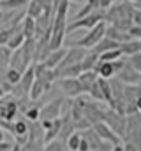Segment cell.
<instances>
[{
	"instance_id": "19",
	"label": "cell",
	"mask_w": 141,
	"mask_h": 151,
	"mask_svg": "<svg viewBox=\"0 0 141 151\" xmlns=\"http://www.w3.org/2000/svg\"><path fill=\"white\" fill-rule=\"evenodd\" d=\"M94 70H95V74L99 76V77H104V79H111V77H115V70H113V63L111 62H97V65L94 67Z\"/></svg>"
},
{
	"instance_id": "28",
	"label": "cell",
	"mask_w": 141,
	"mask_h": 151,
	"mask_svg": "<svg viewBox=\"0 0 141 151\" xmlns=\"http://www.w3.org/2000/svg\"><path fill=\"white\" fill-rule=\"evenodd\" d=\"M20 79H21V72H20V70L7 67V70H5V81H7V84L14 86V84L20 83Z\"/></svg>"
},
{
	"instance_id": "23",
	"label": "cell",
	"mask_w": 141,
	"mask_h": 151,
	"mask_svg": "<svg viewBox=\"0 0 141 151\" xmlns=\"http://www.w3.org/2000/svg\"><path fill=\"white\" fill-rule=\"evenodd\" d=\"M23 114H25V119H27V121H39V114H41V106H39V102H37V100H32L30 106L23 111Z\"/></svg>"
},
{
	"instance_id": "38",
	"label": "cell",
	"mask_w": 141,
	"mask_h": 151,
	"mask_svg": "<svg viewBox=\"0 0 141 151\" xmlns=\"http://www.w3.org/2000/svg\"><path fill=\"white\" fill-rule=\"evenodd\" d=\"M132 5H134V9H141V0H129Z\"/></svg>"
},
{
	"instance_id": "18",
	"label": "cell",
	"mask_w": 141,
	"mask_h": 151,
	"mask_svg": "<svg viewBox=\"0 0 141 151\" xmlns=\"http://www.w3.org/2000/svg\"><path fill=\"white\" fill-rule=\"evenodd\" d=\"M20 30H21V34H23L25 39H34L35 37V19L25 14V18L20 23Z\"/></svg>"
},
{
	"instance_id": "31",
	"label": "cell",
	"mask_w": 141,
	"mask_h": 151,
	"mask_svg": "<svg viewBox=\"0 0 141 151\" xmlns=\"http://www.w3.org/2000/svg\"><path fill=\"white\" fill-rule=\"evenodd\" d=\"M42 151H64V142L58 141V139H55V141H51V142H46L44 148H42Z\"/></svg>"
},
{
	"instance_id": "29",
	"label": "cell",
	"mask_w": 141,
	"mask_h": 151,
	"mask_svg": "<svg viewBox=\"0 0 141 151\" xmlns=\"http://www.w3.org/2000/svg\"><path fill=\"white\" fill-rule=\"evenodd\" d=\"M11 55H12V51L7 46H0V67H9Z\"/></svg>"
},
{
	"instance_id": "20",
	"label": "cell",
	"mask_w": 141,
	"mask_h": 151,
	"mask_svg": "<svg viewBox=\"0 0 141 151\" xmlns=\"http://www.w3.org/2000/svg\"><path fill=\"white\" fill-rule=\"evenodd\" d=\"M118 46H120L118 42H115V40H111V39H108L104 35V37L101 39L94 47H92V51H94V53H97V55H102V53L109 51V49H115V47H118Z\"/></svg>"
},
{
	"instance_id": "6",
	"label": "cell",
	"mask_w": 141,
	"mask_h": 151,
	"mask_svg": "<svg viewBox=\"0 0 141 151\" xmlns=\"http://www.w3.org/2000/svg\"><path fill=\"white\" fill-rule=\"evenodd\" d=\"M53 86H58L62 95L67 97V99H74V97H79L83 95V90L79 86V81L78 77H57Z\"/></svg>"
},
{
	"instance_id": "22",
	"label": "cell",
	"mask_w": 141,
	"mask_h": 151,
	"mask_svg": "<svg viewBox=\"0 0 141 151\" xmlns=\"http://www.w3.org/2000/svg\"><path fill=\"white\" fill-rule=\"evenodd\" d=\"M23 42H25V37H23V34H21V30H20V25H18V28L11 34V37L7 40V47H9L11 51H14V49L21 47Z\"/></svg>"
},
{
	"instance_id": "33",
	"label": "cell",
	"mask_w": 141,
	"mask_h": 151,
	"mask_svg": "<svg viewBox=\"0 0 141 151\" xmlns=\"http://www.w3.org/2000/svg\"><path fill=\"white\" fill-rule=\"evenodd\" d=\"M132 25L141 27V9H134V12H132Z\"/></svg>"
},
{
	"instance_id": "25",
	"label": "cell",
	"mask_w": 141,
	"mask_h": 151,
	"mask_svg": "<svg viewBox=\"0 0 141 151\" xmlns=\"http://www.w3.org/2000/svg\"><path fill=\"white\" fill-rule=\"evenodd\" d=\"M120 58H124V53H122L120 46L115 47V49L106 51L102 55H99V60H101V62H116V60H120Z\"/></svg>"
},
{
	"instance_id": "13",
	"label": "cell",
	"mask_w": 141,
	"mask_h": 151,
	"mask_svg": "<svg viewBox=\"0 0 141 151\" xmlns=\"http://www.w3.org/2000/svg\"><path fill=\"white\" fill-rule=\"evenodd\" d=\"M97 79H99V76L95 74V70H85V72H81V74L78 76V81H79V86H81L83 93L88 95V91L97 83Z\"/></svg>"
},
{
	"instance_id": "34",
	"label": "cell",
	"mask_w": 141,
	"mask_h": 151,
	"mask_svg": "<svg viewBox=\"0 0 141 151\" xmlns=\"http://www.w3.org/2000/svg\"><path fill=\"white\" fill-rule=\"evenodd\" d=\"M99 4H101V9H108V7H111L113 4H115V0H99Z\"/></svg>"
},
{
	"instance_id": "14",
	"label": "cell",
	"mask_w": 141,
	"mask_h": 151,
	"mask_svg": "<svg viewBox=\"0 0 141 151\" xmlns=\"http://www.w3.org/2000/svg\"><path fill=\"white\" fill-rule=\"evenodd\" d=\"M9 67L11 69H16V70H20L21 74L30 67V63L25 60V56H23V53H21V49L18 47V49H14L12 51V55H11V60H9Z\"/></svg>"
},
{
	"instance_id": "40",
	"label": "cell",
	"mask_w": 141,
	"mask_h": 151,
	"mask_svg": "<svg viewBox=\"0 0 141 151\" xmlns=\"http://www.w3.org/2000/svg\"><path fill=\"white\" fill-rule=\"evenodd\" d=\"M5 95H7V93H5V90H4V88H0V99H2V97H5Z\"/></svg>"
},
{
	"instance_id": "21",
	"label": "cell",
	"mask_w": 141,
	"mask_h": 151,
	"mask_svg": "<svg viewBox=\"0 0 141 151\" xmlns=\"http://www.w3.org/2000/svg\"><path fill=\"white\" fill-rule=\"evenodd\" d=\"M28 0H0V11H23Z\"/></svg>"
},
{
	"instance_id": "36",
	"label": "cell",
	"mask_w": 141,
	"mask_h": 151,
	"mask_svg": "<svg viewBox=\"0 0 141 151\" xmlns=\"http://www.w3.org/2000/svg\"><path fill=\"white\" fill-rule=\"evenodd\" d=\"M111 151H124V144H122V142H118V144L111 146Z\"/></svg>"
},
{
	"instance_id": "44",
	"label": "cell",
	"mask_w": 141,
	"mask_h": 151,
	"mask_svg": "<svg viewBox=\"0 0 141 151\" xmlns=\"http://www.w3.org/2000/svg\"><path fill=\"white\" fill-rule=\"evenodd\" d=\"M97 151H101V150H97Z\"/></svg>"
},
{
	"instance_id": "39",
	"label": "cell",
	"mask_w": 141,
	"mask_h": 151,
	"mask_svg": "<svg viewBox=\"0 0 141 151\" xmlns=\"http://www.w3.org/2000/svg\"><path fill=\"white\" fill-rule=\"evenodd\" d=\"M2 141H5V130L0 127V142H2Z\"/></svg>"
},
{
	"instance_id": "32",
	"label": "cell",
	"mask_w": 141,
	"mask_h": 151,
	"mask_svg": "<svg viewBox=\"0 0 141 151\" xmlns=\"http://www.w3.org/2000/svg\"><path fill=\"white\" fill-rule=\"evenodd\" d=\"M127 34H129V37H131V39L141 40V27H136V25H132V27L127 30Z\"/></svg>"
},
{
	"instance_id": "30",
	"label": "cell",
	"mask_w": 141,
	"mask_h": 151,
	"mask_svg": "<svg viewBox=\"0 0 141 151\" xmlns=\"http://www.w3.org/2000/svg\"><path fill=\"white\" fill-rule=\"evenodd\" d=\"M125 58H127V63H129L132 69H136V70L141 74V51L140 53L131 55V56H125Z\"/></svg>"
},
{
	"instance_id": "17",
	"label": "cell",
	"mask_w": 141,
	"mask_h": 151,
	"mask_svg": "<svg viewBox=\"0 0 141 151\" xmlns=\"http://www.w3.org/2000/svg\"><path fill=\"white\" fill-rule=\"evenodd\" d=\"M106 37L111 39V40H115V42H118V44L131 40V37H129V34H127V32L118 30V28H116V27H113V25H106Z\"/></svg>"
},
{
	"instance_id": "24",
	"label": "cell",
	"mask_w": 141,
	"mask_h": 151,
	"mask_svg": "<svg viewBox=\"0 0 141 151\" xmlns=\"http://www.w3.org/2000/svg\"><path fill=\"white\" fill-rule=\"evenodd\" d=\"M120 49H122L124 56H131V55H134V53H140V40L131 39V40H127V42H122V44H120Z\"/></svg>"
},
{
	"instance_id": "35",
	"label": "cell",
	"mask_w": 141,
	"mask_h": 151,
	"mask_svg": "<svg viewBox=\"0 0 141 151\" xmlns=\"http://www.w3.org/2000/svg\"><path fill=\"white\" fill-rule=\"evenodd\" d=\"M12 150V144L11 142H7V141H2L0 142V151H11Z\"/></svg>"
},
{
	"instance_id": "8",
	"label": "cell",
	"mask_w": 141,
	"mask_h": 151,
	"mask_svg": "<svg viewBox=\"0 0 141 151\" xmlns=\"http://www.w3.org/2000/svg\"><path fill=\"white\" fill-rule=\"evenodd\" d=\"M104 113H106V107L101 106V102H95V100H88L86 106H85V111H83V116L85 119L90 123V125H95L99 121H104Z\"/></svg>"
},
{
	"instance_id": "43",
	"label": "cell",
	"mask_w": 141,
	"mask_h": 151,
	"mask_svg": "<svg viewBox=\"0 0 141 151\" xmlns=\"http://www.w3.org/2000/svg\"><path fill=\"white\" fill-rule=\"evenodd\" d=\"M140 51H141V40H140Z\"/></svg>"
},
{
	"instance_id": "2",
	"label": "cell",
	"mask_w": 141,
	"mask_h": 151,
	"mask_svg": "<svg viewBox=\"0 0 141 151\" xmlns=\"http://www.w3.org/2000/svg\"><path fill=\"white\" fill-rule=\"evenodd\" d=\"M104 35H106V21H101L94 28H90L86 32V35L81 37L79 40H67L65 42V47H85V49H92Z\"/></svg>"
},
{
	"instance_id": "3",
	"label": "cell",
	"mask_w": 141,
	"mask_h": 151,
	"mask_svg": "<svg viewBox=\"0 0 141 151\" xmlns=\"http://www.w3.org/2000/svg\"><path fill=\"white\" fill-rule=\"evenodd\" d=\"M104 16H106L104 9H95L94 12L86 14V16H85V18H81V19H72L70 23H67L65 35H67V34H72V32H74V30H78V28H85V30L94 28L97 23L104 21Z\"/></svg>"
},
{
	"instance_id": "16",
	"label": "cell",
	"mask_w": 141,
	"mask_h": 151,
	"mask_svg": "<svg viewBox=\"0 0 141 151\" xmlns=\"http://www.w3.org/2000/svg\"><path fill=\"white\" fill-rule=\"evenodd\" d=\"M60 130H62V118L53 119L51 125L44 130V144H46V142H51V141H55V139H58Z\"/></svg>"
},
{
	"instance_id": "26",
	"label": "cell",
	"mask_w": 141,
	"mask_h": 151,
	"mask_svg": "<svg viewBox=\"0 0 141 151\" xmlns=\"http://www.w3.org/2000/svg\"><path fill=\"white\" fill-rule=\"evenodd\" d=\"M79 142H81V132H78V130H74L65 139V146L69 151H79Z\"/></svg>"
},
{
	"instance_id": "4",
	"label": "cell",
	"mask_w": 141,
	"mask_h": 151,
	"mask_svg": "<svg viewBox=\"0 0 141 151\" xmlns=\"http://www.w3.org/2000/svg\"><path fill=\"white\" fill-rule=\"evenodd\" d=\"M125 142L134 144L138 151H141V114H129L127 116V128H125Z\"/></svg>"
},
{
	"instance_id": "15",
	"label": "cell",
	"mask_w": 141,
	"mask_h": 151,
	"mask_svg": "<svg viewBox=\"0 0 141 151\" xmlns=\"http://www.w3.org/2000/svg\"><path fill=\"white\" fill-rule=\"evenodd\" d=\"M81 135H83V139L88 142V146H90V151H97V150H101L102 148V139L95 134V130L90 127V128H86L85 132H81Z\"/></svg>"
},
{
	"instance_id": "37",
	"label": "cell",
	"mask_w": 141,
	"mask_h": 151,
	"mask_svg": "<svg viewBox=\"0 0 141 151\" xmlns=\"http://www.w3.org/2000/svg\"><path fill=\"white\" fill-rule=\"evenodd\" d=\"M136 109H138V113H141V93L138 95V99H136Z\"/></svg>"
},
{
	"instance_id": "9",
	"label": "cell",
	"mask_w": 141,
	"mask_h": 151,
	"mask_svg": "<svg viewBox=\"0 0 141 151\" xmlns=\"http://www.w3.org/2000/svg\"><path fill=\"white\" fill-rule=\"evenodd\" d=\"M20 109H18V100L12 95H5L2 99V111H0V118L5 121H14V118L18 116Z\"/></svg>"
},
{
	"instance_id": "45",
	"label": "cell",
	"mask_w": 141,
	"mask_h": 151,
	"mask_svg": "<svg viewBox=\"0 0 141 151\" xmlns=\"http://www.w3.org/2000/svg\"><path fill=\"white\" fill-rule=\"evenodd\" d=\"M140 114H141V113H140Z\"/></svg>"
},
{
	"instance_id": "5",
	"label": "cell",
	"mask_w": 141,
	"mask_h": 151,
	"mask_svg": "<svg viewBox=\"0 0 141 151\" xmlns=\"http://www.w3.org/2000/svg\"><path fill=\"white\" fill-rule=\"evenodd\" d=\"M104 123L124 141L125 137V128H127V116L125 114H120L109 107H106V113H104Z\"/></svg>"
},
{
	"instance_id": "7",
	"label": "cell",
	"mask_w": 141,
	"mask_h": 151,
	"mask_svg": "<svg viewBox=\"0 0 141 151\" xmlns=\"http://www.w3.org/2000/svg\"><path fill=\"white\" fill-rule=\"evenodd\" d=\"M62 104H64V97H58L55 100L46 102L41 107L39 119H58V118H62Z\"/></svg>"
},
{
	"instance_id": "41",
	"label": "cell",
	"mask_w": 141,
	"mask_h": 151,
	"mask_svg": "<svg viewBox=\"0 0 141 151\" xmlns=\"http://www.w3.org/2000/svg\"><path fill=\"white\" fill-rule=\"evenodd\" d=\"M69 2H81V0H69Z\"/></svg>"
},
{
	"instance_id": "1",
	"label": "cell",
	"mask_w": 141,
	"mask_h": 151,
	"mask_svg": "<svg viewBox=\"0 0 141 151\" xmlns=\"http://www.w3.org/2000/svg\"><path fill=\"white\" fill-rule=\"evenodd\" d=\"M132 12H134V5L131 2H124L118 5H111L106 9L104 21H108L109 25L116 27L118 30L127 32L132 27Z\"/></svg>"
},
{
	"instance_id": "27",
	"label": "cell",
	"mask_w": 141,
	"mask_h": 151,
	"mask_svg": "<svg viewBox=\"0 0 141 151\" xmlns=\"http://www.w3.org/2000/svg\"><path fill=\"white\" fill-rule=\"evenodd\" d=\"M97 84H99V88H101V93H102L104 102L106 104H109V100H111V86H109V79L99 77V79H97Z\"/></svg>"
},
{
	"instance_id": "10",
	"label": "cell",
	"mask_w": 141,
	"mask_h": 151,
	"mask_svg": "<svg viewBox=\"0 0 141 151\" xmlns=\"http://www.w3.org/2000/svg\"><path fill=\"white\" fill-rule=\"evenodd\" d=\"M92 128L95 130V134L102 139V142H109L111 146H115V144H118V142H122V139L106 125L104 121H99V123H95V125H92Z\"/></svg>"
},
{
	"instance_id": "12",
	"label": "cell",
	"mask_w": 141,
	"mask_h": 151,
	"mask_svg": "<svg viewBox=\"0 0 141 151\" xmlns=\"http://www.w3.org/2000/svg\"><path fill=\"white\" fill-rule=\"evenodd\" d=\"M65 51H67V47L65 46H62V47H58V49H53L46 58H44V65L48 67V69H51V70H55L58 65H60V62L64 60V56H65Z\"/></svg>"
},
{
	"instance_id": "42",
	"label": "cell",
	"mask_w": 141,
	"mask_h": 151,
	"mask_svg": "<svg viewBox=\"0 0 141 151\" xmlns=\"http://www.w3.org/2000/svg\"><path fill=\"white\" fill-rule=\"evenodd\" d=\"M138 84H140V86H141V77H140V83H138Z\"/></svg>"
},
{
	"instance_id": "11",
	"label": "cell",
	"mask_w": 141,
	"mask_h": 151,
	"mask_svg": "<svg viewBox=\"0 0 141 151\" xmlns=\"http://www.w3.org/2000/svg\"><path fill=\"white\" fill-rule=\"evenodd\" d=\"M127 60V58H125ZM116 79H120L124 84H138L140 83V77H141V74L136 70V69H132L129 63H125V67L118 72V74L115 76Z\"/></svg>"
}]
</instances>
